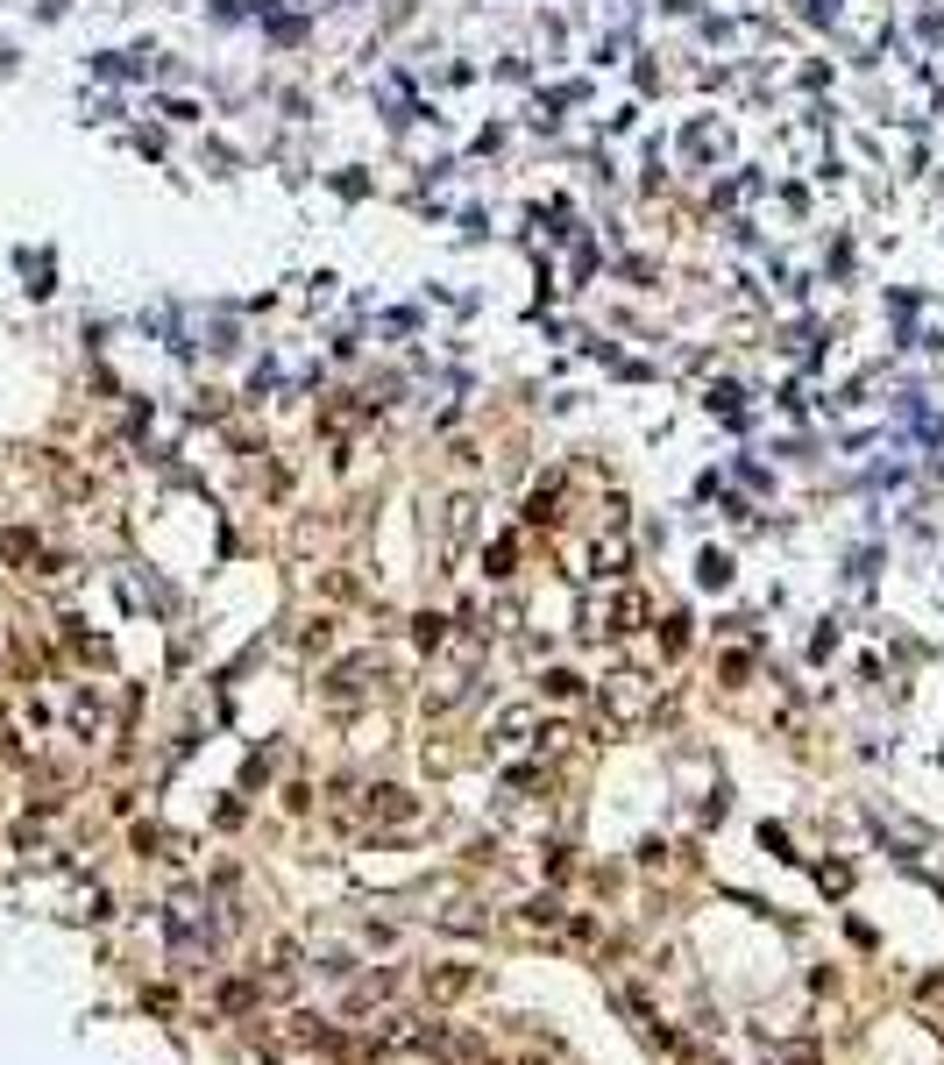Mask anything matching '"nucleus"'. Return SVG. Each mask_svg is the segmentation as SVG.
<instances>
[{"label": "nucleus", "instance_id": "1", "mask_svg": "<svg viewBox=\"0 0 944 1065\" xmlns=\"http://www.w3.org/2000/svg\"><path fill=\"white\" fill-rule=\"evenodd\" d=\"M604 703H611V717H625V725H633V717L653 711V682H647V675H611V682H604Z\"/></svg>", "mask_w": 944, "mask_h": 1065}, {"label": "nucleus", "instance_id": "2", "mask_svg": "<svg viewBox=\"0 0 944 1065\" xmlns=\"http://www.w3.org/2000/svg\"><path fill=\"white\" fill-rule=\"evenodd\" d=\"M639 611H647L639 597H611V604H596L590 619H596V633H633V619H639Z\"/></svg>", "mask_w": 944, "mask_h": 1065}, {"label": "nucleus", "instance_id": "3", "mask_svg": "<svg viewBox=\"0 0 944 1065\" xmlns=\"http://www.w3.org/2000/svg\"><path fill=\"white\" fill-rule=\"evenodd\" d=\"M469 987H476V973H469V966H441V973H426V995H433V1001H462Z\"/></svg>", "mask_w": 944, "mask_h": 1065}, {"label": "nucleus", "instance_id": "4", "mask_svg": "<svg viewBox=\"0 0 944 1065\" xmlns=\"http://www.w3.org/2000/svg\"><path fill=\"white\" fill-rule=\"evenodd\" d=\"M526 732H533V711H504L498 717V746H526Z\"/></svg>", "mask_w": 944, "mask_h": 1065}, {"label": "nucleus", "instance_id": "5", "mask_svg": "<svg viewBox=\"0 0 944 1065\" xmlns=\"http://www.w3.org/2000/svg\"><path fill=\"white\" fill-rule=\"evenodd\" d=\"M547 696H554V703H568V696H582V675H568V668H554V675H547Z\"/></svg>", "mask_w": 944, "mask_h": 1065}, {"label": "nucleus", "instance_id": "6", "mask_svg": "<svg viewBox=\"0 0 944 1065\" xmlns=\"http://www.w3.org/2000/svg\"><path fill=\"white\" fill-rule=\"evenodd\" d=\"M0 554H8V562H36V540H29V533H0Z\"/></svg>", "mask_w": 944, "mask_h": 1065}, {"label": "nucleus", "instance_id": "7", "mask_svg": "<svg viewBox=\"0 0 944 1065\" xmlns=\"http://www.w3.org/2000/svg\"><path fill=\"white\" fill-rule=\"evenodd\" d=\"M596 568H604V576H625V547H618V540H611V547H596Z\"/></svg>", "mask_w": 944, "mask_h": 1065}]
</instances>
